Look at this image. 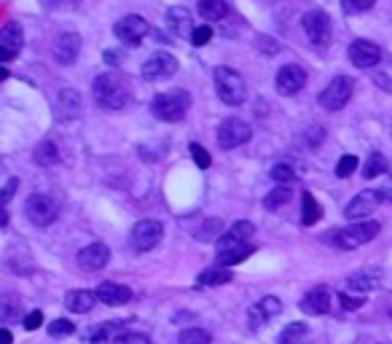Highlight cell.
Instances as JSON below:
<instances>
[{
	"instance_id": "1",
	"label": "cell",
	"mask_w": 392,
	"mask_h": 344,
	"mask_svg": "<svg viewBox=\"0 0 392 344\" xmlns=\"http://www.w3.org/2000/svg\"><path fill=\"white\" fill-rule=\"evenodd\" d=\"M92 94L94 103L100 105L103 111H121L132 100V86H129V81L121 73L110 70V73H103V76L94 79Z\"/></svg>"
},
{
	"instance_id": "2",
	"label": "cell",
	"mask_w": 392,
	"mask_h": 344,
	"mask_svg": "<svg viewBox=\"0 0 392 344\" xmlns=\"http://www.w3.org/2000/svg\"><path fill=\"white\" fill-rule=\"evenodd\" d=\"M188 108H191V97L188 92L183 89H172V92H162L153 97V103H150V113L156 116V118H162V121H183L185 113H188Z\"/></svg>"
},
{
	"instance_id": "3",
	"label": "cell",
	"mask_w": 392,
	"mask_h": 344,
	"mask_svg": "<svg viewBox=\"0 0 392 344\" xmlns=\"http://www.w3.org/2000/svg\"><path fill=\"white\" fill-rule=\"evenodd\" d=\"M379 231H381V226L376 221H358V223H352V226H346V229L331 231L328 240H331V245L341 248V251H355V248L368 245Z\"/></svg>"
},
{
	"instance_id": "4",
	"label": "cell",
	"mask_w": 392,
	"mask_h": 344,
	"mask_svg": "<svg viewBox=\"0 0 392 344\" xmlns=\"http://www.w3.org/2000/svg\"><path fill=\"white\" fill-rule=\"evenodd\" d=\"M212 79H215V92L226 105H242L247 100V84L242 73L231 68H218Z\"/></svg>"
},
{
	"instance_id": "5",
	"label": "cell",
	"mask_w": 392,
	"mask_h": 344,
	"mask_svg": "<svg viewBox=\"0 0 392 344\" xmlns=\"http://www.w3.org/2000/svg\"><path fill=\"white\" fill-rule=\"evenodd\" d=\"M24 216L33 226H48L59 218V202L48 194H33L24 202Z\"/></svg>"
},
{
	"instance_id": "6",
	"label": "cell",
	"mask_w": 392,
	"mask_h": 344,
	"mask_svg": "<svg viewBox=\"0 0 392 344\" xmlns=\"http://www.w3.org/2000/svg\"><path fill=\"white\" fill-rule=\"evenodd\" d=\"M301 27H304V33L309 38L311 46H320L325 49L331 44V38H334V27H331V16L325 11H306L301 16Z\"/></svg>"
},
{
	"instance_id": "7",
	"label": "cell",
	"mask_w": 392,
	"mask_h": 344,
	"mask_svg": "<svg viewBox=\"0 0 392 344\" xmlns=\"http://www.w3.org/2000/svg\"><path fill=\"white\" fill-rule=\"evenodd\" d=\"M352 89H355V81L349 79V76H336L323 92H320V105H323L325 111L336 113V111H341V108L349 103Z\"/></svg>"
},
{
	"instance_id": "8",
	"label": "cell",
	"mask_w": 392,
	"mask_h": 344,
	"mask_svg": "<svg viewBox=\"0 0 392 344\" xmlns=\"http://www.w3.org/2000/svg\"><path fill=\"white\" fill-rule=\"evenodd\" d=\"M175 73H177V59L172 54H167V51H156L143 62V79L150 81V84L172 79Z\"/></svg>"
},
{
	"instance_id": "9",
	"label": "cell",
	"mask_w": 392,
	"mask_h": 344,
	"mask_svg": "<svg viewBox=\"0 0 392 344\" xmlns=\"http://www.w3.org/2000/svg\"><path fill=\"white\" fill-rule=\"evenodd\" d=\"M164 237V226L159 221H140L135 223V229L129 234V242H132V248L140 253H148L153 251Z\"/></svg>"
},
{
	"instance_id": "10",
	"label": "cell",
	"mask_w": 392,
	"mask_h": 344,
	"mask_svg": "<svg viewBox=\"0 0 392 344\" xmlns=\"http://www.w3.org/2000/svg\"><path fill=\"white\" fill-rule=\"evenodd\" d=\"M250 138H253V129H250V124L242 121V118H226V121H220L218 126L220 148H237V146H244Z\"/></svg>"
},
{
	"instance_id": "11",
	"label": "cell",
	"mask_w": 392,
	"mask_h": 344,
	"mask_svg": "<svg viewBox=\"0 0 392 344\" xmlns=\"http://www.w3.org/2000/svg\"><path fill=\"white\" fill-rule=\"evenodd\" d=\"M115 38L121 41V44H127V46H140V41L150 33V24L138 16V14H129L124 19H118L113 27Z\"/></svg>"
},
{
	"instance_id": "12",
	"label": "cell",
	"mask_w": 392,
	"mask_h": 344,
	"mask_svg": "<svg viewBox=\"0 0 392 344\" xmlns=\"http://www.w3.org/2000/svg\"><path fill=\"white\" fill-rule=\"evenodd\" d=\"M381 191H371V188H366V191H360L349 205H346L344 216L349 221H366V216H371L376 207L381 205Z\"/></svg>"
},
{
	"instance_id": "13",
	"label": "cell",
	"mask_w": 392,
	"mask_h": 344,
	"mask_svg": "<svg viewBox=\"0 0 392 344\" xmlns=\"http://www.w3.org/2000/svg\"><path fill=\"white\" fill-rule=\"evenodd\" d=\"M277 92L290 97V94H299L304 86H306V70L301 68V65H285V68L277 70Z\"/></svg>"
},
{
	"instance_id": "14",
	"label": "cell",
	"mask_w": 392,
	"mask_h": 344,
	"mask_svg": "<svg viewBox=\"0 0 392 344\" xmlns=\"http://www.w3.org/2000/svg\"><path fill=\"white\" fill-rule=\"evenodd\" d=\"M24 46V35L22 27L16 22H9L0 30V62H11Z\"/></svg>"
},
{
	"instance_id": "15",
	"label": "cell",
	"mask_w": 392,
	"mask_h": 344,
	"mask_svg": "<svg viewBox=\"0 0 392 344\" xmlns=\"http://www.w3.org/2000/svg\"><path fill=\"white\" fill-rule=\"evenodd\" d=\"M299 307L304 315H325V312L331 310V290L325 285H314L311 290L304 293Z\"/></svg>"
},
{
	"instance_id": "16",
	"label": "cell",
	"mask_w": 392,
	"mask_h": 344,
	"mask_svg": "<svg viewBox=\"0 0 392 344\" xmlns=\"http://www.w3.org/2000/svg\"><path fill=\"white\" fill-rule=\"evenodd\" d=\"M108 261H110V251H108V245H103V242H92V245H86V248L78 253V266L86 269V272H100Z\"/></svg>"
},
{
	"instance_id": "17",
	"label": "cell",
	"mask_w": 392,
	"mask_h": 344,
	"mask_svg": "<svg viewBox=\"0 0 392 344\" xmlns=\"http://www.w3.org/2000/svg\"><path fill=\"white\" fill-rule=\"evenodd\" d=\"M349 59H352L355 68H373V65H379L381 49L376 44H371V41H355L349 46Z\"/></svg>"
},
{
	"instance_id": "18",
	"label": "cell",
	"mask_w": 392,
	"mask_h": 344,
	"mask_svg": "<svg viewBox=\"0 0 392 344\" xmlns=\"http://www.w3.org/2000/svg\"><path fill=\"white\" fill-rule=\"evenodd\" d=\"M253 234H255V226L250 221H237V223L218 240V253L231 251V248H239V245H247Z\"/></svg>"
},
{
	"instance_id": "19",
	"label": "cell",
	"mask_w": 392,
	"mask_h": 344,
	"mask_svg": "<svg viewBox=\"0 0 392 344\" xmlns=\"http://www.w3.org/2000/svg\"><path fill=\"white\" fill-rule=\"evenodd\" d=\"M78 51H81V35L78 33L59 35L57 44H54V59L59 65H73L78 59Z\"/></svg>"
},
{
	"instance_id": "20",
	"label": "cell",
	"mask_w": 392,
	"mask_h": 344,
	"mask_svg": "<svg viewBox=\"0 0 392 344\" xmlns=\"http://www.w3.org/2000/svg\"><path fill=\"white\" fill-rule=\"evenodd\" d=\"M167 27L172 30V35H177V38H188L191 41V35H194V16H191V11L188 9H183V6H172L170 11H167Z\"/></svg>"
},
{
	"instance_id": "21",
	"label": "cell",
	"mask_w": 392,
	"mask_h": 344,
	"mask_svg": "<svg viewBox=\"0 0 392 344\" xmlns=\"http://www.w3.org/2000/svg\"><path fill=\"white\" fill-rule=\"evenodd\" d=\"M97 301H103V304H108V307H121V304H127V301H132V290H129L127 285H121V283H100L97 285Z\"/></svg>"
},
{
	"instance_id": "22",
	"label": "cell",
	"mask_w": 392,
	"mask_h": 344,
	"mask_svg": "<svg viewBox=\"0 0 392 344\" xmlns=\"http://www.w3.org/2000/svg\"><path fill=\"white\" fill-rule=\"evenodd\" d=\"M279 312H282V301H279L277 296L261 298V301H258V304H253V307H250V312H247V318H250V328L264 325L269 318H274V315H279Z\"/></svg>"
},
{
	"instance_id": "23",
	"label": "cell",
	"mask_w": 392,
	"mask_h": 344,
	"mask_svg": "<svg viewBox=\"0 0 392 344\" xmlns=\"http://www.w3.org/2000/svg\"><path fill=\"white\" fill-rule=\"evenodd\" d=\"M81 94L76 92V89H62L57 94V116L59 118H76V116L81 113Z\"/></svg>"
},
{
	"instance_id": "24",
	"label": "cell",
	"mask_w": 392,
	"mask_h": 344,
	"mask_svg": "<svg viewBox=\"0 0 392 344\" xmlns=\"http://www.w3.org/2000/svg\"><path fill=\"white\" fill-rule=\"evenodd\" d=\"M277 344H311V331L306 323H290L277 336Z\"/></svg>"
},
{
	"instance_id": "25",
	"label": "cell",
	"mask_w": 392,
	"mask_h": 344,
	"mask_svg": "<svg viewBox=\"0 0 392 344\" xmlns=\"http://www.w3.org/2000/svg\"><path fill=\"white\" fill-rule=\"evenodd\" d=\"M94 301H97V293H92V290H70L65 296V307L76 315H86L94 307Z\"/></svg>"
},
{
	"instance_id": "26",
	"label": "cell",
	"mask_w": 392,
	"mask_h": 344,
	"mask_svg": "<svg viewBox=\"0 0 392 344\" xmlns=\"http://www.w3.org/2000/svg\"><path fill=\"white\" fill-rule=\"evenodd\" d=\"M349 290H358V293H368L373 288L379 285V272L376 269H360L355 275L346 280Z\"/></svg>"
},
{
	"instance_id": "27",
	"label": "cell",
	"mask_w": 392,
	"mask_h": 344,
	"mask_svg": "<svg viewBox=\"0 0 392 344\" xmlns=\"http://www.w3.org/2000/svg\"><path fill=\"white\" fill-rule=\"evenodd\" d=\"M255 253V245L253 242H247V245H239V248H231V251H223L218 253V258H215V264L218 266H237V264H242L247 256H253Z\"/></svg>"
},
{
	"instance_id": "28",
	"label": "cell",
	"mask_w": 392,
	"mask_h": 344,
	"mask_svg": "<svg viewBox=\"0 0 392 344\" xmlns=\"http://www.w3.org/2000/svg\"><path fill=\"white\" fill-rule=\"evenodd\" d=\"M121 328V320H110V323H100L97 328H92V331L86 333V342L89 344H108L110 339H118L115 336V331Z\"/></svg>"
},
{
	"instance_id": "29",
	"label": "cell",
	"mask_w": 392,
	"mask_h": 344,
	"mask_svg": "<svg viewBox=\"0 0 392 344\" xmlns=\"http://www.w3.org/2000/svg\"><path fill=\"white\" fill-rule=\"evenodd\" d=\"M320 216H323V207L314 202V196L309 191H304L301 194V223L304 226H314L320 221Z\"/></svg>"
},
{
	"instance_id": "30",
	"label": "cell",
	"mask_w": 392,
	"mask_h": 344,
	"mask_svg": "<svg viewBox=\"0 0 392 344\" xmlns=\"http://www.w3.org/2000/svg\"><path fill=\"white\" fill-rule=\"evenodd\" d=\"M199 14L207 19V22H220L226 14H229V3L226 0H199Z\"/></svg>"
},
{
	"instance_id": "31",
	"label": "cell",
	"mask_w": 392,
	"mask_h": 344,
	"mask_svg": "<svg viewBox=\"0 0 392 344\" xmlns=\"http://www.w3.org/2000/svg\"><path fill=\"white\" fill-rule=\"evenodd\" d=\"M22 315V301L16 293H3V301H0V320L11 323Z\"/></svg>"
},
{
	"instance_id": "32",
	"label": "cell",
	"mask_w": 392,
	"mask_h": 344,
	"mask_svg": "<svg viewBox=\"0 0 392 344\" xmlns=\"http://www.w3.org/2000/svg\"><path fill=\"white\" fill-rule=\"evenodd\" d=\"M35 161H38L41 167H54L59 161V148L51 143V140L38 143V146H35Z\"/></svg>"
},
{
	"instance_id": "33",
	"label": "cell",
	"mask_w": 392,
	"mask_h": 344,
	"mask_svg": "<svg viewBox=\"0 0 392 344\" xmlns=\"http://www.w3.org/2000/svg\"><path fill=\"white\" fill-rule=\"evenodd\" d=\"M231 280V272L226 266H212V269H205L199 275V285H226Z\"/></svg>"
},
{
	"instance_id": "34",
	"label": "cell",
	"mask_w": 392,
	"mask_h": 344,
	"mask_svg": "<svg viewBox=\"0 0 392 344\" xmlns=\"http://www.w3.org/2000/svg\"><path fill=\"white\" fill-rule=\"evenodd\" d=\"M293 191H290L288 186H277V188H272L269 194L264 196V207L266 210H279L282 205H288Z\"/></svg>"
},
{
	"instance_id": "35",
	"label": "cell",
	"mask_w": 392,
	"mask_h": 344,
	"mask_svg": "<svg viewBox=\"0 0 392 344\" xmlns=\"http://www.w3.org/2000/svg\"><path fill=\"white\" fill-rule=\"evenodd\" d=\"M387 156L384 153H379V151H373L368 159H366V164H363V175L366 178H379L381 172H387Z\"/></svg>"
},
{
	"instance_id": "36",
	"label": "cell",
	"mask_w": 392,
	"mask_h": 344,
	"mask_svg": "<svg viewBox=\"0 0 392 344\" xmlns=\"http://www.w3.org/2000/svg\"><path fill=\"white\" fill-rule=\"evenodd\" d=\"M272 181L277 186H290V183H296V170L290 167V164H274L272 167Z\"/></svg>"
},
{
	"instance_id": "37",
	"label": "cell",
	"mask_w": 392,
	"mask_h": 344,
	"mask_svg": "<svg viewBox=\"0 0 392 344\" xmlns=\"http://www.w3.org/2000/svg\"><path fill=\"white\" fill-rule=\"evenodd\" d=\"M220 229H223V223H220L218 218L205 221V223H202V229H196V240L199 242H212L220 234Z\"/></svg>"
},
{
	"instance_id": "38",
	"label": "cell",
	"mask_w": 392,
	"mask_h": 344,
	"mask_svg": "<svg viewBox=\"0 0 392 344\" xmlns=\"http://www.w3.org/2000/svg\"><path fill=\"white\" fill-rule=\"evenodd\" d=\"M177 344H210V333L202 328H185L177 336Z\"/></svg>"
},
{
	"instance_id": "39",
	"label": "cell",
	"mask_w": 392,
	"mask_h": 344,
	"mask_svg": "<svg viewBox=\"0 0 392 344\" xmlns=\"http://www.w3.org/2000/svg\"><path fill=\"white\" fill-rule=\"evenodd\" d=\"M188 153H191V159L196 161V167H199V170H207L210 164H212V156H210L207 148H205V146H199V143H191V146H188Z\"/></svg>"
},
{
	"instance_id": "40",
	"label": "cell",
	"mask_w": 392,
	"mask_h": 344,
	"mask_svg": "<svg viewBox=\"0 0 392 344\" xmlns=\"http://www.w3.org/2000/svg\"><path fill=\"white\" fill-rule=\"evenodd\" d=\"M373 3H376V0H341V11H344L346 16H355V14L368 11Z\"/></svg>"
},
{
	"instance_id": "41",
	"label": "cell",
	"mask_w": 392,
	"mask_h": 344,
	"mask_svg": "<svg viewBox=\"0 0 392 344\" xmlns=\"http://www.w3.org/2000/svg\"><path fill=\"white\" fill-rule=\"evenodd\" d=\"M358 164H360L358 156L346 153V156H341V159H339V164H336V175H339V178H349L352 172L358 170Z\"/></svg>"
},
{
	"instance_id": "42",
	"label": "cell",
	"mask_w": 392,
	"mask_h": 344,
	"mask_svg": "<svg viewBox=\"0 0 392 344\" xmlns=\"http://www.w3.org/2000/svg\"><path fill=\"white\" fill-rule=\"evenodd\" d=\"M73 331H76V325H73L70 320H65V318L48 323V333H51V336H70Z\"/></svg>"
},
{
	"instance_id": "43",
	"label": "cell",
	"mask_w": 392,
	"mask_h": 344,
	"mask_svg": "<svg viewBox=\"0 0 392 344\" xmlns=\"http://www.w3.org/2000/svg\"><path fill=\"white\" fill-rule=\"evenodd\" d=\"M210 38H212V27L210 24H199L194 30V35H191V44L194 46H207Z\"/></svg>"
},
{
	"instance_id": "44",
	"label": "cell",
	"mask_w": 392,
	"mask_h": 344,
	"mask_svg": "<svg viewBox=\"0 0 392 344\" xmlns=\"http://www.w3.org/2000/svg\"><path fill=\"white\" fill-rule=\"evenodd\" d=\"M113 344H153L145 333H121Z\"/></svg>"
},
{
	"instance_id": "45",
	"label": "cell",
	"mask_w": 392,
	"mask_h": 344,
	"mask_svg": "<svg viewBox=\"0 0 392 344\" xmlns=\"http://www.w3.org/2000/svg\"><path fill=\"white\" fill-rule=\"evenodd\" d=\"M22 323H24V328H27V331H35V328H41V323H43V312L41 310L27 312Z\"/></svg>"
},
{
	"instance_id": "46",
	"label": "cell",
	"mask_w": 392,
	"mask_h": 344,
	"mask_svg": "<svg viewBox=\"0 0 392 344\" xmlns=\"http://www.w3.org/2000/svg\"><path fill=\"white\" fill-rule=\"evenodd\" d=\"M339 301L344 310H360L363 307V298L360 296H346V293H339Z\"/></svg>"
},
{
	"instance_id": "47",
	"label": "cell",
	"mask_w": 392,
	"mask_h": 344,
	"mask_svg": "<svg viewBox=\"0 0 392 344\" xmlns=\"http://www.w3.org/2000/svg\"><path fill=\"white\" fill-rule=\"evenodd\" d=\"M16 183H19L16 178H11V181L6 183V188H3V196H0V202H3V205H9V202H11V196H14V188H16Z\"/></svg>"
},
{
	"instance_id": "48",
	"label": "cell",
	"mask_w": 392,
	"mask_h": 344,
	"mask_svg": "<svg viewBox=\"0 0 392 344\" xmlns=\"http://www.w3.org/2000/svg\"><path fill=\"white\" fill-rule=\"evenodd\" d=\"M381 196H384V199H392V175L384 181V186H381Z\"/></svg>"
},
{
	"instance_id": "49",
	"label": "cell",
	"mask_w": 392,
	"mask_h": 344,
	"mask_svg": "<svg viewBox=\"0 0 392 344\" xmlns=\"http://www.w3.org/2000/svg\"><path fill=\"white\" fill-rule=\"evenodd\" d=\"M0 344H11V331H9V328L0 331Z\"/></svg>"
},
{
	"instance_id": "50",
	"label": "cell",
	"mask_w": 392,
	"mask_h": 344,
	"mask_svg": "<svg viewBox=\"0 0 392 344\" xmlns=\"http://www.w3.org/2000/svg\"><path fill=\"white\" fill-rule=\"evenodd\" d=\"M0 226H9V213H6V210L0 213Z\"/></svg>"
}]
</instances>
